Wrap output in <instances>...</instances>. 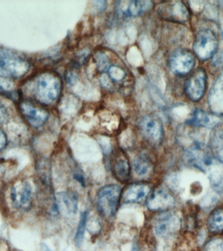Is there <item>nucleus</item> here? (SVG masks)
<instances>
[{
	"instance_id": "obj_1",
	"label": "nucleus",
	"mask_w": 223,
	"mask_h": 251,
	"mask_svg": "<svg viewBox=\"0 0 223 251\" xmlns=\"http://www.w3.org/2000/svg\"><path fill=\"white\" fill-rule=\"evenodd\" d=\"M60 79L55 74L45 73L40 75L35 87V97L39 102L44 105H51L60 95Z\"/></svg>"
},
{
	"instance_id": "obj_2",
	"label": "nucleus",
	"mask_w": 223,
	"mask_h": 251,
	"mask_svg": "<svg viewBox=\"0 0 223 251\" xmlns=\"http://www.w3.org/2000/svg\"><path fill=\"white\" fill-rule=\"evenodd\" d=\"M30 65L21 55L6 49H0V76L20 78L29 71Z\"/></svg>"
},
{
	"instance_id": "obj_3",
	"label": "nucleus",
	"mask_w": 223,
	"mask_h": 251,
	"mask_svg": "<svg viewBox=\"0 0 223 251\" xmlns=\"http://www.w3.org/2000/svg\"><path fill=\"white\" fill-rule=\"evenodd\" d=\"M122 193V189L117 184L107 185L99 189L97 195V205L105 218H113L116 214Z\"/></svg>"
},
{
	"instance_id": "obj_4",
	"label": "nucleus",
	"mask_w": 223,
	"mask_h": 251,
	"mask_svg": "<svg viewBox=\"0 0 223 251\" xmlns=\"http://www.w3.org/2000/svg\"><path fill=\"white\" fill-rule=\"evenodd\" d=\"M218 49V40L214 32L202 29L197 33L193 50L199 60L205 61L212 58Z\"/></svg>"
},
{
	"instance_id": "obj_5",
	"label": "nucleus",
	"mask_w": 223,
	"mask_h": 251,
	"mask_svg": "<svg viewBox=\"0 0 223 251\" xmlns=\"http://www.w3.org/2000/svg\"><path fill=\"white\" fill-rule=\"evenodd\" d=\"M195 64V56L186 49H179L173 51L169 58V66L174 75L183 76L190 73Z\"/></svg>"
},
{
	"instance_id": "obj_6",
	"label": "nucleus",
	"mask_w": 223,
	"mask_h": 251,
	"mask_svg": "<svg viewBox=\"0 0 223 251\" xmlns=\"http://www.w3.org/2000/svg\"><path fill=\"white\" fill-rule=\"evenodd\" d=\"M207 75L202 69H197L187 79L185 91L191 101H198L206 92Z\"/></svg>"
},
{
	"instance_id": "obj_7",
	"label": "nucleus",
	"mask_w": 223,
	"mask_h": 251,
	"mask_svg": "<svg viewBox=\"0 0 223 251\" xmlns=\"http://www.w3.org/2000/svg\"><path fill=\"white\" fill-rule=\"evenodd\" d=\"M141 133L144 138L152 144H159L162 141L164 129L158 117L147 115L142 117L139 123Z\"/></svg>"
},
{
	"instance_id": "obj_8",
	"label": "nucleus",
	"mask_w": 223,
	"mask_h": 251,
	"mask_svg": "<svg viewBox=\"0 0 223 251\" xmlns=\"http://www.w3.org/2000/svg\"><path fill=\"white\" fill-rule=\"evenodd\" d=\"M147 207L153 212H166L175 204V199L167 189L155 188L146 201Z\"/></svg>"
},
{
	"instance_id": "obj_9",
	"label": "nucleus",
	"mask_w": 223,
	"mask_h": 251,
	"mask_svg": "<svg viewBox=\"0 0 223 251\" xmlns=\"http://www.w3.org/2000/svg\"><path fill=\"white\" fill-rule=\"evenodd\" d=\"M20 110L26 121L34 127H41L49 119V113L46 109L36 106L28 101H22Z\"/></svg>"
},
{
	"instance_id": "obj_10",
	"label": "nucleus",
	"mask_w": 223,
	"mask_h": 251,
	"mask_svg": "<svg viewBox=\"0 0 223 251\" xmlns=\"http://www.w3.org/2000/svg\"><path fill=\"white\" fill-rule=\"evenodd\" d=\"M12 204L15 208L28 210L32 204V189L28 182H22L12 189Z\"/></svg>"
},
{
	"instance_id": "obj_11",
	"label": "nucleus",
	"mask_w": 223,
	"mask_h": 251,
	"mask_svg": "<svg viewBox=\"0 0 223 251\" xmlns=\"http://www.w3.org/2000/svg\"><path fill=\"white\" fill-rule=\"evenodd\" d=\"M180 221L172 213H164L158 217L154 224L155 234L159 238H166L180 228Z\"/></svg>"
},
{
	"instance_id": "obj_12",
	"label": "nucleus",
	"mask_w": 223,
	"mask_h": 251,
	"mask_svg": "<svg viewBox=\"0 0 223 251\" xmlns=\"http://www.w3.org/2000/svg\"><path fill=\"white\" fill-rule=\"evenodd\" d=\"M161 15L167 21L184 23L188 21L189 12L182 1H172L161 8Z\"/></svg>"
},
{
	"instance_id": "obj_13",
	"label": "nucleus",
	"mask_w": 223,
	"mask_h": 251,
	"mask_svg": "<svg viewBox=\"0 0 223 251\" xmlns=\"http://www.w3.org/2000/svg\"><path fill=\"white\" fill-rule=\"evenodd\" d=\"M54 212H61L66 216H71L77 214L79 206V198L74 193L67 191L56 195Z\"/></svg>"
},
{
	"instance_id": "obj_14",
	"label": "nucleus",
	"mask_w": 223,
	"mask_h": 251,
	"mask_svg": "<svg viewBox=\"0 0 223 251\" xmlns=\"http://www.w3.org/2000/svg\"><path fill=\"white\" fill-rule=\"evenodd\" d=\"M203 171L208 175L210 184L215 191L223 193V161L213 157Z\"/></svg>"
},
{
	"instance_id": "obj_15",
	"label": "nucleus",
	"mask_w": 223,
	"mask_h": 251,
	"mask_svg": "<svg viewBox=\"0 0 223 251\" xmlns=\"http://www.w3.org/2000/svg\"><path fill=\"white\" fill-rule=\"evenodd\" d=\"M151 192V186L145 183H134L129 185L122 193L125 203H141L146 201Z\"/></svg>"
},
{
	"instance_id": "obj_16",
	"label": "nucleus",
	"mask_w": 223,
	"mask_h": 251,
	"mask_svg": "<svg viewBox=\"0 0 223 251\" xmlns=\"http://www.w3.org/2000/svg\"><path fill=\"white\" fill-rule=\"evenodd\" d=\"M208 102L210 110L215 115L223 117V73L213 85L209 93Z\"/></svg>"
},
{
	"instance_id": "obj_17",
	"label": "nucleus",
	"mask_w": 223,
	"mask_h": 251,
	"mask_svg": "<svg viewBox=\"0 0 223 251\" xmlns=\"http://www.w3.org/2000/svg\"><path fill=\"white\" fill-rule=\"evenodd\" d=\"M111 169L113 176L121 183L128 182L131 177V168L129 159L124 154H119L113 158Z\"/></svg>"
},
{
	"instance_id": "obj_18",
	"label": "nucleus",
	"mask_w": 223,
	"mask_h": 251,
	"mask_svg": "<svg viewBox=\"0 0 223 251\" xmlns=\"http://www.w3.org/2000/svg\"><path fill=\"white\" fill-rule=\"evenodd\" d=\"M154 165L148 155H139L133 161V171L135 176L140 178H148L153 172Z\"/></svg>"
},
{
	"instance_id": "obj_19",
	"label": "nucleus",
	"mask_w": 223,
	"mask_h": 251,
	"mask_svg": "<svg viewBox=\"0 0 223 251\" xmlns=\"http://www.w3.org/2000/svg\"><path fill=\"white\" fill-rule=\"evenodd\" d=\"M151 7L152 2L150 1H131L123 13L127 17H137L148 11Z\"/></svg>"
},
{
	"instance_id": "obj_20",
	"label": "nucleus",
	"mask_w": 223,
	"mask_h": 251,
	"mask_svg": "<svg viewBox=\"0 0 223 251\" xmlns=\"http://www.w3.org/2000/svg\"><path fill=\"white\" fill-rule=\"evenodd\" d=\"M188 123L195 126L200 127H210L212 125L210 115L205 111L198 109L193 113L192 118L188 121Z\"/></svg>"
},
{
	"instance_id": "obj_21",
	"label": "nucleus",
	"mask_w": 223,
	"mask_h": 251,
	"mask_svg": "<svg viewBox=\"0 0 223 251\" xmlns=\"http://www.w3.org/2000/svg\"><path fill=\"white\" fill-rule=\"evenodd\" d=\"M89 213L87 211L82 212L79 225H78L77 232L75 236V243L76 246L80 248L83 244L84 238L85 228H86L87 220H88Z\"/></svg>"
},
{
	"instance_id": "obj_22",
	"label": "nucleus",
	"mask_w": 223,
	"mask_h": 251,
	"mask_svg": "<svg viewBox=\"0 0 223 251\" xmlns=\"http://www.w3.org/2000/svg\"><path fill=\"white\" fill-rule=\"evenodd\" d=\"M208 227L213 232L223 230V210H218L211 215L208 220Z\"/></svg>"
},
{
	"instance_id": "obj_23",
	"label": "nucleus",
	"mask_w": 223,
	"mask_h": 251,
	"mask_svg": "<svg viewBox=\"0 0 223 251\" xmlns=\"http://www.w3.org/2000/svg\"><path fill=\"white\" fill-rule=\"evenodd\" d=\"M205 251H223V241L220 239L212 240L207 245Z\"/></svg>"
},
{
	"instance_id": "obj_24",
	"label": "nucleus",
	"mask_w": 223,
	"mask_h": 251,
	"mask_svg": "<svg viewBox=\"0 0 223 251\" xmlns=\"http://www.w3.org/2000/svg\"><path fill=\"white\" fill-rule=\"evenodd\" d=\"M8 117H9V113L7 109L3 104L0 103V125L5 123L7 121Z\"/></svg>"
},
{
	"instance_id": "obj_25",
	"label": "nucleus",
	"mask_w": 223,
	"mask_h": 251,
	"mask_svg": "<svg viewBox=\"0 0 223 251\" xmlns=\"http://www.w3.org/2000/svg\"><path fill=\"white\" fill-rule=\"evenodd\" d=\"M7 145V137L3 131L0 129V151L5 148Z\"/></svg>"
},
{
	"instance_id": "obj_26",
	"label": "nucleus",
	"mask_w": 223,
	"mask_h": 251,
	"mask_svg": "<svg viewBox=\"0 0 223 251\" xmlns=\"http://www.w3.org/2000/svg\"></svg>"
}]
</instances>
